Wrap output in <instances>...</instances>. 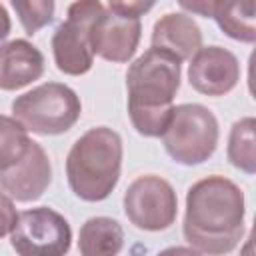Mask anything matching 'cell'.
<instances>
[{
	"mask_svg": "<svg viewBox=\"0 0 256 256\" xmlns=\"http://www.w3.org/2000/svg\"><path fill=\"white\" fill-rule=\"evenodd\" d=\"M240 80L238 58L222 46H202L188 66L190 86L206 96H224Z\"/></svg>",
	"mask_w": 256,
	"mask_h": 256,
	"instance_id": "cell-10",
	"label": "cell"
},
{
	"mask_svg": "<svg viewBox=\"0 0 256 256\" xmlns=\"http://www.w3.org/2000/svg\"><path fill=\"white\" fill-rule=\"evenodd\" d=\"M244 214L242 190L232 180L212 174L188 188L184 238L200 254H228L244 234Z\"/></svg>",
	"mask_w": 256,
	"mask_h": 256,
	"instance_id": "cell-1",
	"label": "cell"
},
{
	"mask_svg": "<svg viewBox=\"0 0 256 256\" xmlns=\"http://www.w3.org/2000/svg\"><path fill=\"white\" fill-rule=\"evenodd\" d=\"M12 8L16 10L24 32L32 36L52 22L56 4L52 0H12Z\"/></svg>",
	"mask_w": 256,
	"mask_h": 256,
	"instance_id": "cell-18",
	"label": "cell"
},
{
	"mask_svg": "<svg viewBox=\"0 0 256 256\" xmlns=\"http://www.w3.org/2000/svg\"><path fill=\"white\" fill-rule=\"evenodd\" d=\"M52 182V164L46 150L32 140L24 158L0 172V188L16 202L38 200Z\"/></svg>",
	"mask_w": 256,
	"mask_h": 256,
	"instance_id": "cell-11",
	"label": "cell"
},
{
	"mask_svg": "<svg viewBox=\"0 0 256 256\" xmlns=\"http://www.w3.org/2000/svg\"><path fill=\"white\" fill-rule=\"evenodd\" d=\"M122 204L128 220L146 232L170 228L178 214V198L172 184L156 174L138 176L126 188Z\"/></svg>",
	"mask_w": 256,
	"mask_h": 256,
	"instance_id": "cell-8",
	"label": "cell"
},
{
	"mask_svg": "<svg viewBox=\"0 0 256 256\" xmlns=\"http://www.w3.org/2000/svg\"><path fill=\"white\" fill-rule=\"evenodd\" d=\"M16 218H18V214L14 208V200L8 194L0 192V238H4L6 234L12 232Z\"/></svg>",
	"mask_w": 256,
	"mask_h": 256,
	"instance_id": "cell-19",
	"label": "cell"
},
{
	"mask_svg": "<svg viewBox=\"0 0 256 256\" xmlns=\"http://www.w3.org/2000/svg\"><path fill=\"white\" fill-rule=\"evenodd\" d=\"M218 120L202 104H178L172 110L162 144L168 156L184 166L206 162L218 146Z\"/></svg>",
	"mask_w": 256,
	"mask_h": 256,
	"instance_id": "cell-5",
	"label": "cell"
},
{
	"mask_svg": "<svg viewBox=\"0 0 256 256\" xmlns=\"http://www.w3.org/2000/svg\"><path fill=\"white\" fill-rule=\"evenodd\" d=\"M102 2L82 0L68 6L66 20L58 24L52 36V54L56 68L68 76H82L94 64L90 40L92 22L102 10Z\"/></svg>",
	"mask_w": 256,
	"mask_h": 256,
	"instance_id": "cell-6",
	"label": "cell"
},
{
	"mask_svg": "<svg viewBox=\"0 0 256 256\" xmlns=\"http://www.w3.org/2000/svg\"><path fill=\"white\" fill-rule=\"evenodd\" d=\"M150 48L162 50L174 56L178 62L190 60L202 48L200 26L188 14L182 12L164 14L160 20H156L152 28Z\"/></svg>",
	"mask_w": 256,
	"mask_h": 256,
	"instance_id": "cell-12",
	"label": "cell"
},
{
	"mask_svg": "<svg viewBox=\"0 0 256 256\" xmlns=\"http://www.w3.org/2000/svg\"><path fill=\"white\" fill-rule=\"evenodd\" d=\"M124 246L122 226L108 216L88 218L78 232L80 256H118Z\"/></svg>",
	"mask_w": 256,
	"mask_h": 256,
	"instance_id": "cell-15",
	"label": "cell"
},
{
	"mask_svg": "<svg viewBox=\"0 0 256 256\" xmlns=\"http://www.w3.org/2000/svg\"><path fill=\"white\" fill-rule=\"evenodd\" d=\"M32 140L28 130L14 118L0 114V172L18 164L28 152Z\"/></svg>",
	"mask_w": 256,
	"mask_h": 256,
	"instance_id": "cell-17",
	"label": "cell"
},
{
	"mask_svg": "<svg viewBox=\"0 0 256 256\" xmlns=\"http://www.w3.org/2000/svg\"><path fill=\"white\" fill-rule=\"evenodd\" d=\"M122 138L108 126L84 132L70 148L66 176L70 190L86 202L106 200L120 180Z\"/></svg>",
	"mask_w": 256,
	"mask_h": 256,
	"instance_id": "cell-3",
	"label": "cell"
},
{
	"mask_svg": "<svg viewBox=\"0 0 256 256\" xmlns=\"http://www.w3.org/2000/svg\"><path fill=\"white\" fill-rule=\"evenodd\" d=\"M10 28H12L10 16H8L6 8L0 4V42H2V40H6V36L10 34Z\"/></svg>",
	"mask_w": 256,
	"mask_h": 256,
	"instance_id": "cell-22",
	"label": "cell"
},
{
	"mask_svg": "<svg viewBox=\"0 0 256 256\" xmlns=\"http://www.w3.org/2000/svg\"><path fill=\"white\" fill-rule=\"evenodd\" d=\"M106 6L112 8V10H116V12H120V14L140 18L144 12H148L154 6V2H140V0L138 2H108Z\"/></svg>",
	"mask_w": 256,
	"mask_h": 256,
	"instance_id": "cell-20",
	"label": "cell"
},
{
	"mask_svg": "<svg viewBox=\"0 0 256 256\" xmlns=\"http://www.w3.org/2000/svg\"><path fill=\"white\" fill-rule=\"evenodd\" d=\"M156 256H202L198 250H194L192 246H170L164 248L162 252H158Z\"/></svg>",
	"mask_w": 256,
	"mask_h": 256,
	"instance_id": "cell-21",
	"label": "cell"
},
{
	"mask_svg": "<svg viewBox=\"0 0 256 256\" xmlns=\"http://www.w3.org/2000/svg\"><path fill=\"white\" fill-rule=\"evenodd\" d=\"M184 10L198 12L202 16H210L216 20L220 30L240 42L252 44L256 40V4L254 2H214V0H200V2H180Z\"/></svg>",
	"mask_w": 256,
	"mask_h": 256,
	"instance_id": "cell-14",
	"label": "cell"
},
{
	"mask_svg": "<svg viewBox=\"0 0 256 256\" xmlns=\"http://www.w3.org/2000/svg\"><path fill=\"white\" fill-rule=\"evenodd\" d=\"M226 152L234 168L246 174L256 172V120L252 116L240 118L232 124Z\"/></svg>",
	"mask_w": 256,
	"mask_h": 256,
	"instance_id": "cell-16",
	"label": "cell"
},
{
	"mask_svg": "<svg viewBox=\"0 0 256 256\" xmlns=\"http://www.w3.org/2000/svg\"><path fill=\"white\" fill-rule=\"evenodd\" d=\"M180 64L174 56L148 48L128 66V114L138 134L156 138L166 130L180 88Z\"/></svg>",
	"mask_w": 256,
	"mask_h": 256,
	"instance_id": "cell-2",
	"label": "cell"
},
{
	"mask_svg": "<svg viewBox=\"0 0 256 256\" xmlns=\"http://www.w3.org/2000/svg\"><path fill=\"white\" fill-rule=\"evenodd\" d=\"M10 244L18 256H66L72 246V230L60 212L38 206L18 214Z\"/></svg>",
	"mask_w": 256,
	"mask_h": 256,
	"instance_id": "cell-7",
	"label": "cell"
},
{
	"mask_svg": "<svg viewBox=\"0 0 256 256\" xmlns=\"http://www.w3.org/2000/svg\"><path fill=\"white\" fill-rule=\"evenodd\" d=\"M14 120L28 132L56 136L68 132L82 114L78 94L60 82H46L12 102Z\"/></svg>",
	"mask_w": 256,
	"mask_h": 256,
	"instance_id": "cell-4",
	"label": "cell"
},
{
	"mask_svg": "<svg viewBox=\"0 0 256 256\" xmlns=\"http://www.w3.org/2000/svg\"><path fill=\"white\" fill-rule=\"evenodd\" d=\"M44 74V56L28 40L0 44V90H20Z\"/></svg>",
	"mask_w": 256,
	"mask_h": 256,
	"instance_id": "cell-13",
	"label": "cell"
},
{
	"mask_svg": "<svg viewBox=\"0 0 256 256\" xmlns=\"http://www.w3.org/2000/svg\"><path fill=\"white\" fill-rule=\"evenodd\" d=\"M140 34V18L120 14L104 4L90 30L94 56L98 54L108 62H128L138 48Z\"/></svg>",
	"mask_w": 256,
	"mask_h": 256,
	"instance_id": "cell-9",
	"label": "cell"
}]
</instances>
